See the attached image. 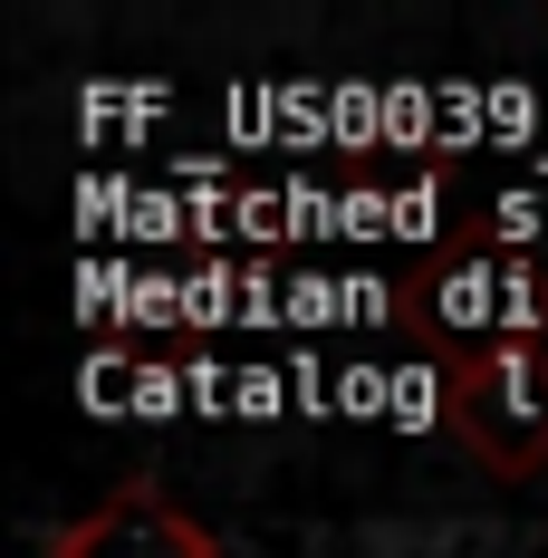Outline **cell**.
I'll return each mask as SVG.
<instances>
[{
    "label": "cell",
    "instance_id": "6da1fadb",
    "mask_svg": "<svg viewBox=\"0 0 548 558\" xmlns=\"http://www.w3.org/2000/svg\"><path fill=\"white\" fill-rule=\"evenodd\" d=\"M452 414L482 444V462L529 472V452L548 444V356L529 337H491L462 376H452Z\"/></svg>",
    "mask_w": 548,
    "mask_h": 558
},
{
    "label": "cell",
    "instance_id": "7a4b0ae2",
    "mask_svg": "<svg viewBox=\"0 0 548 558\" xmlns=\"http://www.w3.org/2000/svg\"><path fill=\"white\" fill-rule=\"evenodd\" d=\"M49 558H212V530L183 520L173 501H155V492H115L107 510L68 520Z\"/></svg>",
    "mask_w": 548,
    "mask_h": 558
},
{
    "label": "cell",
    "instance_id": "3957f363",
    "mask_svg": "<svg viewBox=\"0 0 548 558\" xmlns=\"http://www.w3.org/2000/svg\"><path fill=\"white\" fill-rule=\"evenodd\" d=\"M385 424H404V434H434V424H462V414L442 404V376H434V366H394V395H385Z\"/></svg>",
    "mask_w": 548,
    "mask_h": 558
},
{
    "label": "cell",
    "instance_id": "277c9868",
    "mask_svg": "<svg viewBox=\"0 0 548 558\" xmlns=\"http://www.w3.org/2000/svg\"><path fill=\"white\" fill-rule=\"evenodd\" d=\"M385 395H394V366H346L337 376V414H385Z\"/></svg>",
    "mask_w": 548,
    "mask_h": 558
},
{
    "label": "cell",
    "instance_id": "5b68a950",
    "mask_svg": "<svg viewBox=\"0 0 548 558\" xmlns=\"http://www.w3.org/2000/svg\"><path fill=\"white\" fill-rule=\"evenodd\" d=\"M434 222H442V183H404L394 193V241H424Z\"/></svg>",
    "mask_w": 548,
    "mask_h": 558
}]
</instances>
